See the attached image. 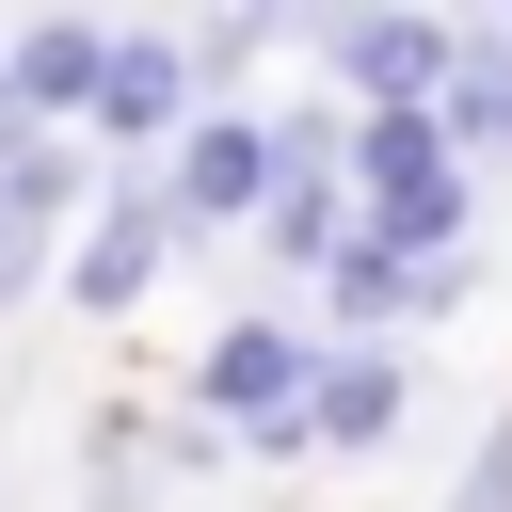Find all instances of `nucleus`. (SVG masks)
I'll list each match as a JSON object with an SVG mask.
<instances>
[{
  "label": "nucleus",
  "mask_w": 512,
  "mask_h": 512,
  "mask_svg": "<svg viewBox=\"0 0 512 512\" xmlns=\"http://www.w3.org/2000/svg\"><path fill=\"white\" fill-rule=\"evenodd\" d=\"M320 352H336V336H320L304 304H240V320L192 352V416H208L224 448H256V464H320V448H304V416H320Z\"/></svg>",
  "instance_id": "obj_1"
},
{
  "label": "nucleus",
  "mask_w": 512,
  "mask_h": 512,
  "mask_svg": "<svg viewBox=\"0 0 512 512\" xmlns=\"http://www.w3.org/2000/svg\"><path fill=\"white\" fill-rule=\"evenodd\" d=\"M304 48L336 64V112H432L464 80V16H416V0H320Z\"/></svg>",
  "instance_id": "obj_2"
},
{
  "label": "nucleus",
  "mask_w": 512,
  "mask_h": 512,
  "mask_svg": "<svg viewBox=\"0 0 512 512\" xmlns=\"http://www.w3.org/2000/svg\"><path fill=\"white\" fill-rule=\"evenodd\" d=\"M96 208H112V176H96V144H80V128H48V144H16V160H0V320L64 288V256H80V224H96Z\"/></svg>",
  "instance_id": "obj_3"
},
{
  "label": "nucleus",
  "mask_w": 512,
  "mask_h": 512,
  "mask_svg": "<svg viewBox=\"0 0 512 512\" xmlns=\"http://www.w3.org/2000/svg\"><path fill=\"white\" fill-rule=\"evenodd\" d=\"M160 192H176L192 256H208V240H256V208L288 192V112H256V96H240V112H208V128L160 160Z\"/></svg>",
  "instance_id": "obj_4"
},
{
  "label": "nucleus",
  "mask_w": 512,
  "mask_h": 512,
  "mask_svg": "<svg viewBox=\"0 0 512 512\" xmlns=\"http://www.w3.org/2000/svg\"><path fill=\"white\" fill-rule=\"evenodd\" d=\"M176 256H192L176 192H160V176H112V208H96V224H80V256H64V304H80V320H128Z\"/></svg>",
  "instance_id": "obj_5"
},
{
  "label": "nucleus",
  "mask_w": 512,
  "mask_h": 512,
  "mask_svg": "<svg viewBox=\"0 0 512 512\" xmlns=\"http://www.w3.org/2000/svg\"><path fill=\"white\" fill-rule=\"evenodd\" d=\"M208 464H224V432H208L192 400H176V416H128V400H112V416L80 432V512H176V480H208Z\"/></svg>",
  "instance_id": "obj_6"
},
{
  "label": "nucleus",
  "mask_w": 512,
  "mask_h": 512,
  "mask_svg": "<svg viewBox=\"0 0 512 512\" xmlns=\"http://www.w3.org/2000/svg\"><path fill=\"white\" fill-rule=\"evenodd\" d=\"M400 416H416V352H320V416H304V448L320 464H384L400 448Z\"/></svg>",
  "instance_id": "obj_7"
},
{
  "label": "nucleus",
  "mask_w": 512,
  "mask_h": 512,
  "mask_svg": "<svg viewBox=\"0 0 512 512\" xmlns=\"http://www.w3.org/2000/svg\"><path fill=\"white\" fill-rule=\"evenodd\" d=\"M0 64H16L32 128H80L96 80H112V16H0Z\"/></svg>",
  "instance_id": "obj_8"
},
{
  "label": "nucleus",
  "mask_w": 512,
  "mask_h": 512,
  "mask_svg": "<svg viewBox=\"0 0 512 512\" xmlns=\"http://www.w3.org/2000/svg\"><path fill=\"white\" fill-rule=\"evenodd\" d=\"M432 112H448L464 176H512V16H464V80H448Z\"/></svg>",
  "instance_id": "obj_9"
},
{
  "label": "nucleus",
  "mask_w": 512,
  "mask_h": 512,
  "mask_svg": "<svg viewBox=\"0 0 512 512\" xmlns=\"http://www.w3.org/2000/svg\"><path fill=\"white\" fill-rule=\"evenodd\" d=\"M192 32V80H208V112H240V80L272 64V48H304V16H256V0H224V16H176Z\"/></svg>",
  "instance_id": "obj_10"
},
{
  "label": "nucleus",
  "mask_w": 512,
  "mask_h": 512,
  "mask_svg": "<svg viewBox=\"0 0 512 512\" xmlns=\"http://www.w3.org/2000/svg\"><path fill=\"white\" fill-rule=\"evenodd\" d=\"M448 512H512V416H480V448H464V480H448Z\"/></svg>",
  "instance_id": "obj_11"
}]
</instances>
